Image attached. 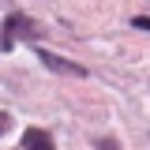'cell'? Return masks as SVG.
Instances as JSON below:
<instances>
[{
  "label": "cell",
  "mask_w": 150,
  "mask_h": 150,
  "mask_svg": "<svg viewBox=\"0 0 150 150\" xmlns=\"http://www.w3.org/2000/svg\"><path fill=\"white\" fill-rule=\"evenodd\" d=\"M34 56L49 68V71H56V75H75V79H83L86 75V68L83 64H75V60H64V56H56V53H49V49H41V45H34Z\"/></svg>",
  "instance_id": "cell-2"
},
{
  "label": "cell",
  "mask_w": 150,
  "mask_h": 150,
  "mask_svg": "<svg viewBox=\"0 0 150 150\" xmlns=\"http://www.w3.org/2000/svg\"><path fill=\"white\" fill-rule=\"evenodd\" d=\"M15 38L38 41V38H41V30H38L34 23L23 15V11H11V15H8V23H4V38H0V49H11V45H15Z\"/></svg>",
  "instance_id": "cell-1"
},
{
  "label": "cell",
  "mask_w": 150,
  "mask_h": 150,
  "mask_svg": "<svg viewBox=\"0 0 150 150\" xmlns=\"http://www.w3.org/2000/svg\"><path fill=\"white\" fill-rule=\"evenodd\" d=\"M131 26H139V30H150V15H135V19H131Z\"/></svg>",
  "instance_id": "cell-4"
},
{
  "label": "cell",
  "mask_w": 150,
  "mask_h": 150,
  "mask_svg": "<svg viewBox=\"0 0 150 150\" xmlns=\"http://www.w3.org/2000/svg\"><path fill=\"white\" fill-rule=\"evenodd\" d=\"M8 128H11V116H8V112H0V135H4Z\"/></svg>",
  "instance_id": "cell-5"
},
{
  "label": "cell",
  "mask_w": 150,
  "mask_h": 150,
  "mask_svg": "<svg viewBox=\"0 0 150 150\" xmlns=\"http://www.w3.org/2000/svg\"><path fill=\"white\" fill-rule=\"evenodd\" d=\"M23 150H56L53 146V135L41 128H26L23 131Z\"/></svg>",
  "instance_id": "cell-3"
}]
</instances>
